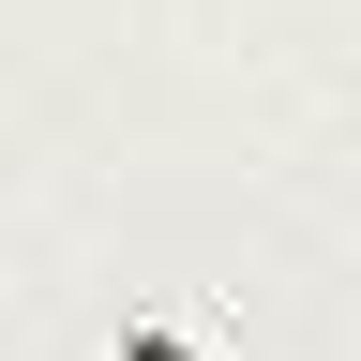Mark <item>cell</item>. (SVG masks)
<instances>
[{"label": "cell", "mask_w": 361, "mask_h": 361, "mask_svg": "<svg viewBox=\"0 0 361 361\" xmlns=\"http://www.w3.org/2000/svg\"><path fill=\"white\" fill-rule=\"evenodd\" d=\"M121 361H196V346H121Z\"/></svg>", "instance_id": "6da1fadb"}]
</instances>
